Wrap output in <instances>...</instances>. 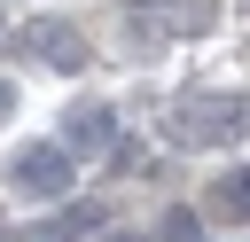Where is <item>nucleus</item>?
Masks as SVG:
<instances>
[{
    "label": "nucleus",
    "instance_id": "6e6552de",
    "mask_svg": "<svg viewBox=\"0 0 250 242\" xmlns=\"http://www.w3.org/2000/svg\"><path fill=\"white\" fill-rule=\"evenodd\" d=\"M0 117H16V86H0Z\"/></svg>",
    "mask_w": 250,
    "mask_h": 242
},
{
    "label": "nucleus",
    "instance_id": "1a4fd4ad",
    "mask_svg": "<svg viewBox=\"0 0 250 242\" xmlns=\"http://www.w3.org/2000/svg\"><path fill=\"white\" fill-rule=\"evenodd\" d=\"M102 242H133V234H102Z\"/></svg>",
    "mask_w": 250,
    "mask_h": 242
},
{
    "label": "nucleus",
    "instance_id": "20e7f679",
    "mask_svg": "<svg viewBox=\"0 0 250 242\" xmlns=\"http://www.w3.org/2000/svg\"><path fill=\"white\" fill-rule=\"evenodd\" d=\"M109 141H117V117H109L102 101H86V109H70V117H62V141H55V148L78 164V156H102Z\"/></svg>",
    "mask_w": 250,
    "mask_h": 242
},
{
    "label": "nucleus",
    "instance_id": "9b49d317",
    "mask_svg": "<svg viewBox=\"0 0 250 242\" xmlns=\"http://www.w3.org/2000/svg\"><path fill=\"white\" fill-rule=\"evenodd\" d=\"M0 39H8V23H0Z\"/></svg>",
    "mask_w": 250,
    "mask_h": 242
},
{
    "label": "nucleus",
    "instance_id": "9d476101",
    "mask_svg": "<svg viewBox=\"0 0 250 242\" xmlns=\"http://www.w3.org/2000/svg\"><path fill=\"white\" fill-rule=\"evenodd\" d=\"M133 8H164V0H133Z\"/></svg>",
    "mask_w": 250,
    "mask_h": 242
},
{
    "label": "nucleus",
    "instance_id": "f257e3e1",
    "mask_svg": "<svg viewBox=\"0 0 250 242\" xmlns=\"http://www.w3.org/2000/svg\"><path fill=\"white\" fill-rule=\"evenodd\" d=\"M172 141L180 148H234V141H250V94H188V101H172Z\"/></svg>",
    "mask_w": 250,
    "mask_h": 242
},
{
    "label": "nucleus",
    "instance_id": "39448f33",
    "mask_svg": "<svg viewBox=\"0 0 250 242\" xmlns=\"http://www.w3.org/2000/svg\"><path fill=\"white\" fill-rule=\"evenodd\" d=\"M141 16H148V31H172V39L211 31V23H219V8H211V0H164V8H141Z\"/></svg>",
    "mask_w": 250,
    "mask_h": 242
},
{
    "label": "nucleus",
    "instance_id": "f03ea898",
    "mask_svg": "<svg viewBox=\"0 0 250 242\" xmlns=\"http://www.w3.org/2000/svg\"><path fill=\"white\" fill-rule=\"evenodd\" d=\"M8 187H23V195H39V203H55V195H70V156H62L55 141H31V148H16V156H8Z\"/></svg>",
    "mask_w": 250,
    "mask_h": 242
},
{
    "label": "nucleus",
    "instance_id": "0eeeda50",
    "mask_svg": "<svg viewBox=\"0 0 250 242\" xmlns=\"http://www.w3.org/2000/svg\"><path fill=\"white\" fill-rule=\"evenodd\" d=\"M203 211H211V219H234V226H250V172H227V180H211Z\"/></svg>",
    "mask_w": 250,
    "mask_h": 242
},
{
    "label": "nucleus",
    "instance_id": "423d86ee",
    "mask_svg": "<svg viewBox=\"0 0 250 242\" xmlns=\"http://www.w3.org/2000/svg\"><path fill=\"white\" fill-rule=\"evenodd\" d=\"M94 226H102V211H86V203H78V211H55V219L23 226V242H86Z\"/></svg>",
    "mask_w": 250,
    "mask_h": 242
},
{
    "label": "nucleus",
    "instance_id": "7ed1b4c3",
    "mask_svg": "<svg viewBox=\"0 0 250 242\" xmlns=\"http://www.w3.org/2000/svg\"><path fill=\"white\" fill-rule=\"evenodd\" d=\"M16 39H23V55H39L47 70H78V62H86V39H78V23H62V16H31Z\"/></svg>",
    "mask_w": 250,
    "mask_h": 242
}]
</instances>
